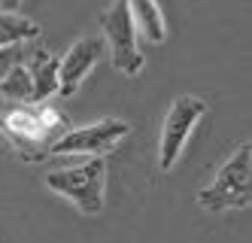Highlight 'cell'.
Instances as JSON below:
<instances>
[{
  "instance_id": "cell-1",
  "label": "cell",
  "mask_w": 252,
  "mask_h": 243,
  "mask_svg": "<svg viewBox=\"0 0 252 243\" xmlns=\"http://www.w3.org/2000/svg\"><path fill=\"white\" fill-rule=\"evenodd\" d=\"M0 131L22 161H43L55 140L70 131V119L55 104H6L0 109Z\"/></svg>"
},
{
  "instance_id": "cell-2",
  "label": "cell",
  "mask_w": 252,
  "mask_h": 243,
  "mask_svg": "<svg viewBox=\"0 0 252 243\" xmlns=\"http://www.w3.org/2000/svg\"><path fill=\"white\" fill-rule=\"evenodd\" d=\"M197 204L207 213L249 210L252 204V143H240L234 155L216 171L213 182L197 192Z\"/></svg>"
},
{
  "instance_id": "cell-3",
  "label": "cell",
  "mask_w": 252,
  "mask_h": 243,
  "mask_svg": "<svg viewBox=\"0 0 252 243\" xmlns=\"http://www.w3.org/2000/svg\"><path fill=\"white\" fill-rule=\"evenodd\" d=\"M46 189L67 198L79 213L97 216L103 210V189H106V161L88 158L76 167H61V171L46 174Z\"/></svg>"
},
{
  "instance_id": "cell-4",
  "label": "cell",
  "mask_w": 252,
  "mask_h": 243,
  "mask_svg": "<svg viewBox=\"0 0 252 243\" xmlns=\"http://www.w3.org/2000/svg\"><path fill=\"white\" fill-rule=\"evenodd\" d=\"M100 28L106 36V49H110V61L125 76H137L146 67V58L140 52V36L134 28V18L128 9V0H113L100 15Z\"/></svg>"
},
{
  "instance_id": "cell-5",
  "label": "cell",
  "mask_w": 252,
  "mask_h": 243,
  "mask_svg": "<svg viewBox=\"0 0 252 243\" xmlns=\"http://www.w3.org/2000/svg\"><path fill=\"white\" fill-rule=\"evenodd\" d=\"M204 113H207V101L194 98V95H179L170 104L164 125H161V140H158V167L161 171H173V164L179 161L194 125L204 119Z\"/></svg>"
},
{
  "instance_id": "cell-6",
  "label": "cell",
  "mask_w": 252,
  "mask_h": 243,
  "mask_svg": "<svg viewBox=\"0 0 252 243\" xmlns=\"http://www.w3.org/2000/svg\"><path fill=\"white\" fill-rule=\"evenodd\" d=\"M131 134V125L122 119H100L82 128H70L61 140L52 143L49 155H88V158H103Z\"/></svg>"
},
{
  "instance_id": "cell-7",
  "label": "cell",
  "mask_w": 252,
  "mask_h": 243,
  "mask_svg": "<svg viewBox=\"0 0 252 243\" xmlns=\"http://www.w3.org/2000/svg\"><path fill=\"white\" fill-rule=\"evenodd\" d=\"M103 52V40L100 36H82L64 52V58H58V98H73L82 88L85 76L94 70V64L100 61Z\"/></svg>"
},
{
  "instance_id": "cell-8",
  "label": "cell",
  "mask_w": 252,
  "mask_h": 243,
  "mask_svg": "<svg viewBox=\"0 0 252 243\" xmlns=\"http://www.w3.org/2000/svg\"><path fill=\"white\" fill-rule=\"evenodd\" d=\"M25 67L33 82V104H49V98L58 95V58L43 46L25 49Z\"/></svg>"
},
{
  "instance_id": "cell-9",
  "label": "cell",
  "mask_w": 252,
  "mask_h": 243,
  "mask_svg": "<svg viewBox=\"0 0 252 243\" xmlns=\"http://www.w3.org/2000/svg\"><path fill=\"white\" fill-rule=\"evenodd\" d=\"M128 9L134 18V28L137 36H143L146 43L161 46L167 40V25H164V12L155 0H128Z\"/></svg>"
},
{
  "instance_id": "cell-10",
  "label": "cell",
  "mask_w": 252,
  "mask_h": 243,
  "mask_svg": "<svg viewBox=\"0 0 252 243\" xmlns=\"http://www.w3.org/2000/svg\"><path fill=\"white\" fill-rule=\"evenodd\" d=\"M40 36V25L19 12H0V49L22 46Z\"/></svg>"
},
{
  "instance_id": "cell-11",
  "label": "cell",
  "mask_w": 252,
  "mask_h": 243,
  "mask_svg": "<svg viewBox=\"0 0 252 243\" xmlns=\"http://www.w3.org/2000/svg\"><path fill=\"white\" fill-rule=\"evenodd\" d=\"M25 49H28V43H22V46H9V49H0V82L6 79V73H9L12 67H19V64L25 61Z\"/></svg>"
},
{
  "instance_id": "cell-12",
  "label": "cell",
  "mask_w": 252,
  "mask_h": 243,
  "mask_svg": "<svg viewBox=\"0 0 252 243\" xmlns=\"http://www.w3.org/2000/svg\"><path fill=\"white\" fill-rule=\"evenodd\" d=\"M22 0H0V12H19Z\"/></svg>"
},
{
  "instance_id": "cell-13",
  "label": "cell",
  "mask_w": 252,
  "mask_h": 243,
  "mask_svg": "<svg viewBox=\"0 0 252 243\" xmlns=\"http://www.w3.org/2000/svg\"><path fill=\"white\" fill-rule=\"evenodd\" d=\"M0 109H3V101H0Z\"/></svg>"
}]
</instances>
